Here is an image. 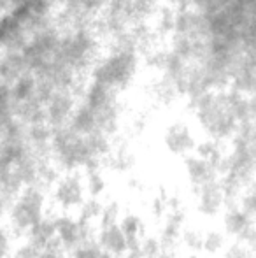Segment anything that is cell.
Listing matches in <instances>:
<instances>
[{
    "instance_id": "6da1fadb",
    "label": "cell",
    "mask_w": 256,
    "mask_h": 258,
    "mask_svg": "<svg viewBox=\"0 0 256 258\" xmlns=\"http://www.w3.org/2000/svg\"><path fill=\"white\" fill-rule=\"evenodd\" d=\"M190 109L193 111L197 123L209 139L218 143H226L235 134L239 121L235 119L230 105L228 88L218 92H204L202 95L188 100Z\"/></svg>"
},
{
    "instance_id": "7a4b0ae2",
    "label": "cell",
    "mask_w": 256,
    "mask_h": 258,
    "mask_svg": "<svg viewBox=\"0 0 256 258\" xmlns=\"http://www.w3.org/2000/svg\"><path fill=\"white\" fill-rule=\"evenodd\" d=\"M140 63H142L140 53L109 48L104 56H99V60L93 63L90 74L92 81L109 86L118 93H123L133 85L140 71Z\"/></svg>"
},
{
    "instance_id": "3957f363",
    "label": "cell",
    "mask_w": 256,
    "mask_h": 258,
    "mask_svg": "<svg viewBox=\"0 0 256 258\" xmlns=\"http://www.w3.org/2000/svg\"><path fill=\"white\" fill-rule=\"evenodd\" d=\"M84 136L72 130L68 125L53 128L51 136V160L60 172H74L92 158Z\"/></svg>"
},
{
    "instance_id": "277c9868",
    "label": "cell",
    "mask_w": 256,
    "mask_h": 258,
    "mask_svg": "<svg viewBox=\"0 0 256 258\" xmlns=\"http://www.w3.org/2000/svg\"><path fill=\"white\" fill-rule=\"evenodd\" d=\"M46 211H48V199H46L44 188H41L39 184L23 186L7 209L11 232L16 235H25V232L35 221L44 216Z\"/></svg>"
},
{
    "instance_id": "5b68a950",
    "label": "cell",
    "mask_w": 256,
    "mask_h": 258,
    "mask_svg": "<svg viewBox=\"0 0 256 258\" xmlns=\"http://www.w3.org/2000/svg\"><path fill=\"white\" fill-rule=\"evenodd\" d=\"M53 221H55L56 239L67 253H70L84 239L93 237V232H95L93 223L81 220V218L74 216L70 213H65V211H62L60 214H55Z\"/></svg>"
},
{
    "instance_id": "8992f818",
    "label": "cell",
    "mask_w": 256,
    "mask_h": 258,
    "mask_svg": "<svg viewBox=\"0 0 256 258\" xmlns=\"http://www.w3.org/2000/svg\"><path fill=\"white\" fill-rule=\"evenodd\" d=\"M53 201L65 213H72L77 211V207L82 204L86 199L84 190V181H82V174L79 170L74 172H65L56 179V183L51 186Z\"/></svg>"
},
{
    "instance_id": "52a82bcc",
    "label": "cell",
    "mask_w": 256,
    "mask_h": 258,
    "mask_svg": "<svg viewBox=\"0 0 256 258\" xmlns=\"http://www.w3.org/2000/svg\"><path fill=\"white\" fill-rule=\"evenodd\" d=\"M77 100H79L77 95L72 90H62V88L55 90L49 95V99L44 102V112H46L48 125L51 128L67 125L75 105H77Z\"/></svg>"
},
{
    "instance_id": "ba28073f",
    "label": "cell",
    "mask_w": 256,
    "mask_h": 258,
    "mask_svg": "<svg viewBox=\"0 0 256 258\" xmlns=\"http://www.w3.org/2000/svg\"><path fill=\"white\" fill-rule=\"evenodd\" d=\"M163 146L167 153L174 156H186L195 151L197 146V137H195L192 126L186 121H172L167 125L163 132Z\"/></svg>"
},
{
    "instance_id": "9c48e42d",
    "label": "cell",
    "mask_w": 256,
    "mask_h": 258,
    "mask_svg": "<svg viewBox=\"0 0 256 258\" xmlns=\"http://www.w3.org/2000/svg\"><path fill=\"white\" fill-rule=\"evenodd\" d=\"M195 195V209L204 218H216L225 209V194L219 179L209 181L202 186L193 188Z\"/></svg>"
},
{
    "instance_id": "30bf717a",
    "label": "cell",
    "mask_w": 256,
    "mask_h": 258,
    "mask_svg": "<svg viewBox=\"0 0 256 258\" xmlns=\"http://www.w3.org/2000/svg\"><path fill=\"white\" fill-rule=\"evenodd\" d=\"M185 158V172H186V177H188L190 184L193 188L197 186H202V184L209 183V181L216 179L218 177V172H216L214 165H212L209 160L202 158L198 156L197 153H190Z\"/></svg>"
},
{
    "instance_id": "8fae6325",
    "label": "cell",
    "mask_w": 256,
    "mask_h": 258,
    "mask_svg": "<svg viewBox=\"0 0 256 258\" xmlns=\"http://www.w3.org/2000/svg\"><path fill=\"white\" fill-rule=\"evenodd\" d=\"M99 246L104 251L111 253L114 256H123L127 253V235L120 228V225H107V227H100L95 235Z\"/></svg>"
},
{
    "instance_id": "7c38bea8",
    "label": "cell",
    "mask_w": 256,
    "mask_h": 258,
    "mask_svg": "<svg viewBox=\"0 0 256 258\" xmlns=\"http://www.w3.org/2000/svg\"><path fill=\"white\" fill-rule=\"evenodd\" d=\"M55 214L46 211V214L39 221H35L27 232H25V239L35 246V248L42 249L56 237L55 235V221H53Z\"/></svg>"
},
{
    "instance_id": "4fadbf2b",
    "label": "cell",
    "mask_w": 256,
    "mask_h": 258,
    "mask_svg": "<svg viewBox=\"0 0 256 258\" xmlns=\"http://www.w3.org/2000/svg\"><path fill=\"white\" fill-rule=\"evenodd\" d=\"M104 165L118 174H128L137 163V156L127 143H113L111 153L104 158Z\"/></svg>"
},
{
    "instance_id": "5bb4252c",
    "label": "cell",
    "mask_w": 256,
    "mask_h": 258,
    "mask_svg": "<svg viewBox=\"0 0 256 258\" xmlns=\"http://www.w3.org/2000/svg\"><path fill=\"white\" fill-rule=\"evenodd\" d=\"M254 223V218L247 216L239 206L235 207H226L225 214H223V234L230 239H239L240 235L246 232Z\"/></svg>"
},
{
    "instance_id": "9a60e30c",
    "label": "cell",
    "mask_w": 256,
    "mask_h": 258,
    "mask_svg": "<svg viewBox=\"0 0 256 258\" xmlns=\"http://www.w3.org/2000/svg\"><path fill=\"white\" fill-rule=\"evenodd\" d=\"M149 93H151V97H153L154 102L160 104V105H165V107H167V105H172L178 99H181L176 83L172 81L170 78H167L165 74H161V72H160V76H156L154 81L151 83Z\"/></svg>"
},
{
    "instance_id": "2e32d148",
    "label": "cell",
    "mask_w": 256,
    "mask_h": 258,
    "mask_svg": "<svg viewBox=\"0 0 256 258\" xmlns=\"http://www.w3.org/2000/svg\"><path fill=\"white\" fill-rule=\"evenodd\" d=\"M226 235L223 234V230L218 228H211V230L204 232L202 237V251L209 256H216L223 251V248L226 246Z\"/></svg>"
},
{
    "instance_id": "e0dca14e",
    "label": "cell",
    "mask_w": 256,
    "mask_h": 258,
    "mask_svg": "<svg viewBox=\"0 0 256 258\" xmlns=\"http://www.w3.org/2000/svg\"><path fill=\"white\" fill-rule=\"evenodd\" d=\"M82 181H84L86 195L102 199V195L106 194V190H107V179H106V176H104V169L84 172L82 174Z\"/></svg>"
},
{
    "instance_id": "ac0fdd59",
    "label": "cell",
    "mask_w": 256,
    "mask_h": 258,
    "mask_svg": "<svg viewBox=\"0 0 256 258\" xmlns=\"http://www.w3.org/2000/svg\"><path fill=\"white\" fill-rule=\"evenodd\" d=\"M120 228L123 230V234L127 235V239H135V237H142L146 234V225L144 220L135 213H125L121 214L120 221H118Z\"/></svg>"
},
{
    "instance_id": "d6986e66",
    "label": "cell",
    "mask_w": 256,
    "mask_h": 258,
    "mask_svg": "<svg viewBox=\"0 0 256 258\" xmlns=\"http://www.w3.org/2000/svg\"><path fill=\"white\" fill-rule=\"evenodd\" d=\"M102 206H104V202L100 197H90V195H86L82 204L77 207V218H81V220H84V221H90V223H95L100 216Z\"/></svg>"
},
{
    "instance_id": "ffe728a7",
    "label": "cell",
    "mask_w": 256,
    "mask_h": 258,
    "mask_svg": "<svg viewBox=\"0 0 256 258\" xmlns=\"http://www.w3.org/2000/svg\"><path fill=\"white\" fill-rule=\"evenodd\" d=\"M202 237H204V232L200 228L185 225L181 230V235H179V244L185 246L192 253L202 251Z\"/></svg>"
},
{
    "instance_id": "44dd1931",
    "label": "cell",
    "mask_w": 256,
    "mask_h": 258,
    "mask_svg": "<svg viewBox=\"0 0 256 258\" xmlns=\"http://www.w3.org/2000/svg\"><path fill=\"white\" fill-rule=\"evenodd\" d=\"M102 253V248L99 246L95 237L84 239L82 242H79L70 253L68 258H99V255Z\"/></svg>"
},
{
    "instance_id": "7402d4cb",
    "label": "cell",
    "mask_w": 256,
    "mask_h": 258,
    "mask_svg": "<svg viewBox=\"0 0 256 258\" xmlns=\"http://www.w3.org/2000/svg\"><path fill=\"white\" fill-rule=\"evenodd\" d=\"M121 218V206L118 201H107L104 202L102 211H100L99 216V227H107V225L118 223Z\"/></svg>"
},
{
    "instance_id": "603a6c76",
    "label": "cell",
    "mask_w": 256,
    "mask_h": 258,
    "mask_svg": "<svg viewBox=\"0 0 256 258\" xmlns=\"http://www.w3.org/2000/svg\"><path fill=\"white\" fill-rule=\"evenodd\" d=\"M161 251V242L158 235L154 234H144L140 237V258H156Z\"/></svg>"
},
{
    "instance_id": "cb8c5ba5",
    "label": "cell",
    "mask_w": 256,
    "mask_h": 258,
    "mask_svg": "<svg viewBox=\"0 0 256 258\" xmlns=\"http://www.w3.org/2000/svg\"><path fill=\"white\" fill-rule=\"evenodd\" d=\"M221 255L223 258H253V249L247 248L244 242L233 239V242H230V244H226L223 248Z\"/></svg>"
},
{
    "instance_id": "d4e9b609",
    "label": "cell",
    "mask_w": 256,
    "mask_h": 258,
    "mask_svg": "<svg viewBox=\"0 0 256 258\" xmlns=\"http://www.w3.org/2000/svg\"><path fill=\"white\" fill-rule=\"evenodd\" d=\"M239 207L247 214V216L254 218V214H256V195H254V190L251 186L246 188V190L240 194Z\"/></svg>"
},
{
    "instance_id": "484cf974",
    "label": "cell",
    "mask_w": 256,
    "mask_h": 258,
    "mask_svg": "<svg viewBox=\"0 0 256 258\" xmlns=\"http://www.w3.org/2000/svg\"><path fill=\"white\" fill-rule=\"evenodd\" d=\"M39 253H41V249L35 248L32 242H28L27 239H25L21 244H18L16 248H13L11 258H39Z\"/></svg>"
},
{
    "instance_id": "4316f807",
    "label": "cell",
    "mask_w": 256,
    "mask_h": 258,
    "mask_svg": "<svg viewBox=\"0 0 256 258\" xmlns=\"http://www.w3.org/2000/svg\"><path fill=\"white\" fill-rule=\"evenodd\" d=\"M39 258H68V253L62 248V244L58 242V239H53L46 248L41 249Z\"/></svg>"
},
{
    "instance_id": "83f0119b",
    "label": "cell",
    "mask_w": 256,
    "mask_h": 258,
    "mask_svg": "<svg viewBox=\"0 0 256 258\" xmlns=\"http://www.w3.org/2000/svg\"><path fill=\"white\" fill-rule=\"evenodd\" d=\"M161 194L156 195V197L151 201V214H153V218H156V220H161V218L167 214V194H165V190L161 188Z\"/></svg>"
},
{
    "instance_id": "f1b7e54d",
    "label": "cell",
    "mask_w": 256,
    "mask_h": 258,
    "mask_svg": "<svg viewBox=\"0 0 256 258\" xmlns=\"http://www.w3.org/2000/svg\"><path fill=\"white\" fill-rule=\"evenodd\" d=\"M13 251V235L7 227L0 225V258H9Z\"/></svg>"
},
{
    "instance_id": "f546056e",
    "label": "cell",
    "mask_w": 256,
    "mask_h": 258,
    "mask_svg": "<svg viewBox=\"0 0 256 258\" xmlns=\"http://www.w3.org/2000/svg\"><path fill=\"white\" fill-rule=\"evenodd\" d=\"M156 258H179L178 249H161L160 255H158Z\"/></svg>"
},
{
    "instance_id": "4dcf8cb0",
    "label": "cell",
    "mask_w": 256,
    "mask_h": 258,
    "mask_svg": "<svg viewBox=\"0 0 256 258\" xmlns=\"http://www.w3.org/2000/svg\"><path fill=\"white\" fill-rule=\"evenodd\" d=\"M128 188H130V190H133V191H139L140 188H142V183H140L137 177H130V179H128Z\"/></svg>"
},
{
    "instance_id": "1f68e13d",
    "label": "cell",
    "mask_w": 256,
    "mask_h": 258,
    "mask_svg": "<svg viewBox=\"0 0 256 258\" xmlns=\"http://www.w3.org/2000/svg\"><path fill=\"white\" fill-rule=\"evenodd\" d=\"M99 258H118V256L111 255V253H107V251H104V249H102V253L99 255Z\"/></svg>"
},
{
    "instance_id": "d6a6232c",
    "label": "cell",
    "mask_w": 256,
    "mask_h": 258,
    "mask_svg": "<svg viewBox=\"0 0 256 258\" xmlns=\"http://www.w3.org/2000/svg\"><path fill=\"white\" fill-rule=\"evenodd\" d=\"M183 258H200L197 255V253H190V255H186V256H183Z\"/></svg>"
},
{
    "instance_id": "836d02e7",
    "label": "cell",
    "mask_w": 256,
    "mask_h": 258,
    "mask_svg": "<svg viewBox=\"0 0 256 258\" xmlns=\"http://www.w3.org/2000/svg\"><path fill=\"white\" fill-rule=\"evenodd\" d=\"M120 258H135V256H132V255H123V256H120Z\"/></svg>"
}]
</instances>
